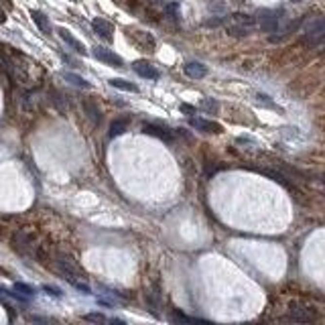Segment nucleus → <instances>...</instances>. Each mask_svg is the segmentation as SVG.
<instances>
[{
  "label": "nucleus",
  "mask_w": 325,
  "mask_h": 325,
  "mask_svg": "<svg viewBox=\"0 0 325 325\" xmlns=\"http://www.w3.org/2000/svg\"><path fill=\"white\" fill-rule=\"evenodd\" d=\"M291 2H301V0H291Z\"/></svg>",
  "instance_id": "nucleus-31"
},
{
  "label": "nucleus",
  "mask_w": 325,
  "mask_h": 325,
  "mask_svg": "<svg viewBox=\"0 0 325 325\" xmlns=\"http://www.w3.org/2000/svg\"><path fill=\"white\" fill-rule=\"evenodd\" d=\"M258 173H262L264 177H269V179H272L274 183H278V185H283V187H287V189H295L291 183L287 181V177L283 175V173H278V171H272V169H258Z\"/></svg>",
  "instance_id": "nucleus-17"
},
{
  "label": "nucleus",
  "mask_w": 325,
  "mask_h": 325,
  "mask_svg": "<svg viewBox=\"0 0 325 325\" xmlns=\"http://www.w3.org/2000/svg\"><path fill=\"white\" fill-rule=\"evenodd\" d=\"M91 29H94V33L98 35V37H102L104 41H112L114 39V25L110 20H106V18H102V17L94 18V20H91Z\"/></svg>",
  "instance_id": "nucleus-6"
},
{
  "label": "nucleus",
  "mask_w": 325,
  "mask_h": 325,
  "mask_svg": "<svg viewBox=\"0 0 325 325\" xmlns=\"http://www.w3.org/2000/svg\"><path fill=\"white\" fill-rule=\"evenodd\" d=\"M84 321L104 323V321H108V319H106V315H102V313H86V315H84Z\"/></svg>",
  "instance_id": "nucleus-22"
},
{
  "label": "nucleus",
  "mask_w": 325,
  "mask_h": 325,
  "mask_svg": "<svg viewBox=\"0 0 325 325\" xmlns=\"http://www.w3.org/2000/svg\"><path fill=\"white\" fill-rule=\"evenodd\" d=\"M43 291H45V293H49L51 297H61V295H63V293H61V289L51 287V285H45V287H43Z\"/></svg>",
  "instance_id": "nucleus-26"
},
{
  "label": "nucleus",
  "mask_w": 325,
  "mask_h": 325,
  "mask_svg": "<svg viewBox=\"0 0 325 325\" xmlns=\"http://www.w3.org/2000/svg\"><path fill=\"white\" fill-rule=\"evenodd\" d=\"M321 33H325V17L307 20V25H305V39L317 37V35H321Z\"/></svg>",
  "instance_id": "nucleus-12"
},
{
  "label": "nucleus",
  "mask_w": 325,
  "mask_h": 325,
  "mask_svg": "<svg viewBox=\"0 0 325 325\" xmlns=\"http://www.w3.org/2000/svg\"><path fill=\"white\" fill-rule=\"evenodd\" d=\"M199 108H201V110H207V112H217L219 104H217L216 100H212V98H203L201 104H199Z\"/></svg>",
  "instance_id": "nucleus-21"
},
{
  "label": "nucleus",
  "mask_w": 325,
  "mask_h": 325,
  "mask_svg": "<svg viewBox=\"0 0 325 325\" xmlns=\"http://www.w3.org/2000/svg\"><path fill=\"white\" fill-rule=\"evenodd\" d=\"M84 112H86V116H88L90 122L94 124V126H98V124L102 122V112H100V108H98L91 100H86V102H84Z\"/></svg>",
  "instance_id": "nucleus-15"
},
{
  "label": "nucleus",
  "mask_w": 325,
  "mask_h": 325,
  "mask_svg": "<svg viewBox=\"0 0 325 325\" xmlns=\"http://www.w3.org/2000/svg\"><path fill=\"white\" fill-rule=\"evenodd\" d=\"M289 319L295 321V323H311V321L317 319V315L311 307H305L301 303H291L289 305Z\"/></svg>",
  "instance_id": "nucleus-3"
},
{
  "label": "nucleus",
  "mask_w": 325,
  "mask_h": 325,
  "mask_svg": "<svg viewBox=\"0 0 325 325\" xmlns=\"http://www.w3.org/2000/svg\"><path fill=\"white\" fill-rule=\"evenodd\" d=\"M55 269H57V272H59L69 285H75L79 281H86L84 271L79 269V264L73 260V256H69V254H63V252L57 254Z\"/></svg>",
  "instance_id": "nucleus-1"
},
{
  "label": "nucleus",
  "mask_w": 325,
  "mask_h": 325,
  "mask_svg": "<svg viewBox=\"0 0 325 325\" xmlns=\"http://www.w3.org/2000/svg\"><path fill=\"white\" fill-rule=\"evenodd\" d=\"M305 43H309V45H317V47H325V33L317 35V37H311V39H305Z\"/></svg>",
  "instance_id": "nucleus-23"
},
{
  "label": "nucleus",
  "mask_w": 325,
  "mask_h": 325,
  "mask_svg": "<svg viewBox=\"0 0 325 325\" xmlns=\"http://www.w3.org/2000/svg\"><path fill=\"white\" fill-rule=\"evenodd\" d=\"M189 124L193 126L195 130H201V132H210V134H219L224 128L222 124H217L214 120H205V118H197V116H191L189 118Z\"/></svg>",
  "instance_id": "nucleus-7"
},
{
  "label": "nucleus",
  "mask_w": 325,
  "mask_h": 325,
  "mask_svg": "<svg viewBox=\"0 0 325 325\" xmlns=\"http://www.w3.org/2000/svg\"><path fill=\"white\" fill-rule=\"evenodd\" d=\"M181 112H185L187 116H193V114L197 112V108H195V106H189V104H181Z\"/></svg>",
  "instance_id": "nucleus-28"
},
{
  "label": "nucleus",
  "mask_w": 325,
  "mask_h": 325,
  "mask_svg": "<svg viewBox=\"0 0 325 325\" xmlns=\"http://www.w3.org/2000/svg\"><path fill=\"white\" fill-rule=\"evenodd\" d=\"M171 319H173V321H177V323H195V321H197V319H193V317L181 315V313H173Z\"/></svg>",
  "instance_id": "nucleus-24"
},
{
  "label": "nucleus",
  "mask_w": 325,
  "mask_h": 325,
  "mask_svg": "<svg viewBox=\"0 0 325 325\" xmlns=\"http://www.w3.org/2000/svg\"><path fill=\"white\" fill-rule=\"evenodd\" d=\"M57 33H59V37L69 45V47H72L73 51H77L79 55H86V45L84 43H81V41H77L75 37H73V35L72 33H69L67 29H63V27H59V29H57Z\"/></svg>",
  "instance_id": "nucleus-11"
},
{
  "label": "nucleus",
  "mask_w": 325,
  "mask_h": 325,
  "mask_svg": "<svg viewBox=\"0 0 325 325\" xmlns=\"http://www.w3.org/2000/svg\"><path fill=\"white\" fill-rule=\"evenodd\" d=\"M31 18H33V22H35V25H37L45 35L51 33V22H49V18H47V15H45V13H41V10H31Z\"/></svg>",
  "instance_id": "nucleus-16"
},
{
  "label": "nucleus",
  "mask_w": 325,
  "mask_h": 325,
  "mask_svg": "<svg viewBox=\"0 0 325 325\" xmlns=\"http://www.w3.org/2000/svg\"><path fill=\"white\" fill-rule=\"evenodd\" d=\"M254 27V20L246 15H234L232 17V25H230V35H236V37H244V35H250Z\"/></svg>",
  "instance_id": "nucleus-4"
},
{
  "label": "nucleus",
  "mask_w": 325,
  "mask_h": 325,
  "mask_svg": "<svg viewBox=\"0 0 325 325\" xmlns=\"http://www.w3.org/2000/svg\"><path fill=\"white\" fill-rule=\"evenodd\" d=\"M8 291H6V289H2V287H0V299H2V295H6Z\"/></svg>",
  "instance_id": "nucleus-30"
},
{
  "label": "nucleus",
  "mask_w": 325,
  "mask_h": 325,
  "mask_svg": "<svg viewBox=\"0 0 325 325\" xmlns=\"http://www.w3.org/2000/svg\"><path fill=\"white\" fill-rule=\"evenodd\" d=\"M15 291H20V293H25L27 297L35 295V291H33V287H29V285H25V283H17V285H15Z\"/></svg>",
  "instance_id": "nucleus-25"
},
{
  "label": "nucleus",
  "mask_w": 325,
  "mask_h": 325,
  "mask_svg": "<svg viewBox=\"0 0 325 325\" xmlns=\"http://www.w3.org/2000/svg\"><path fill=\"white\" fill-rule=\"evenodd\" d=\"M256 102L258 104H264V106H271V108H276L274 104L271 102V98L269 96H264V94H256Z\"/></svg>",
  "instance_id": "nucleus-27"
},
{
  "label": "nucleus",
  "mask_w": 325,
  "mask_h": 325,
  "mask_svg": "<svg viewBox=\"0 0 325 325\" xmlns=\"http://www.w3.org/2000/svg\"><path fill=\"white\" fill-rule=\"evenodd\" d=\"M132 39H134L136 45L144 47V51H153V49H155V45H157L155 39H153V35H148V33H144V31H134Z\"/></svg>",
  "instance_id": "nucleus-14"
},
{
  "label": "nucleus",
  "mask_w": 325,
  "mask_h": 325,
  "mask_svg": "<svg viewBox=\"0 0 325 325\" xmlns=\"http://www.w3.org/2000/svg\"><path fill=\"white\" fill-rule=\"evenodd\" d=\"M13 246H15L18 252L27 254V252L35 246V240H33V236L27 234V232H17V234L13 236Z\"/></svg>",
  "instance_id": "nucleus-10"
},
{
  "label": "nucleus",
  "mask_w": 325,
  "mask_h": 325,
  "mask_svg": "<svg viewBox=\"0 0 325 325\" xmlns=\"http://www.w3.org/2000/svg\"><path fill=\"white\" fill-rule=\"evenodd\" d=\"M110 86L116 88V90H122V91H132V94H138V86L132 84V81H128V79H122V77H112Z\"/></svg>",
  "instance_id": "nucleus-18"
},
{
  "label": "nucleus",
  "mask_w": 325,
  "mask_h": 325,
  "mask_svg": "<svg viewBox=\"0 0 325 325\" xmlns=\"http://www.w3.org/2000/svg\"><path fill=\"white\" fill-rule=\"evenodd\" d=\"M4 22H6V13L0 8V25H4Z\"/></svg>",
  "instance_id": "nucleus-29"
},
{
  "label": "nucleus",
  "mask_w": 325,
  "mask_h": 325,
  "mask_svg": "<svg viewBox=\"0 0 325 325\" xmlns=\"http://www.w3.org/2000/svg\"><path fill=\"white\" fill-rule=\"evenodd\" d=\"M143 130L144 134H150V136H155V138H161L162 143H173V130L167 128V126H162V124H144L143 126Z\"/></svg>",
  "instance_id": "nucleus-8"
},
{
  "label": "nucleus",
  "mask_w": 325,
  "mask_h": 325,
  "mask_svg": "<svg viewBox=\"0 0 325 325\" xmlns=\"http://www.w3.org/2000/svg\"><path fill=\"white\" fill-rule=\"evenodd\" d=\"M63 77H65L72 86H75V88H81V90H90V88H91V86L88 84V81H86L84 77H81V75H77V73H69V72H65Z\"/></svg>",
  "instance_id": "nucleus-20"
},
{
  "label": "nucleus",
  "mask_w": 325,
  "mask_h": 325,
  "mask_svg": "<svg viewBox=\"0 0 325 325\" xmlns=\"http://www.w3.org/2000/svg\"><path fill=\"white\" fill-rule=\"evenodd\" d=\"M94 57H96L98 61L110 65V67H124V59H122L118 53H114V51H110V49L94 47Z\"/></svg>",
  "instance_id": "nucleus-5"
},
{
  "label": "nucleus",
  "mask_w": 325,
  "mask_h": 325,
  "mask_svg": "<svg viewBox=\"0 0 325 325\" xmlns=\"http://www.w3.org/2000/svg\"><path fill=\"white\" fill-rule=\"evenodd\" d=\"M185 75L191 77V79H201L207 75V67L199 61H189V63H185Z\"/></svg>",
  "instance_id": "nucleus-13"
},
{
  "label": "nucleus",
  "mask_w": 325,
  "mask_h": 325,
  "mask_svg": "<svg viewBox=\"0 0 325 325\" xmlns=\"http://www.w3.org/2000/svg\"><path fill=\"white\" fill-rule=\"evenodd\" d=\"M132 69H134V72L141 75V77H144V79H159V77H161L159 69H155L148 61H143V59H141V61H134V63H132Z\"/></svg>",
  "instance_id": "nucleus-9"
},
{
  "label": "nucleus",
  "mask_w": 325,
  "mask_h": 325,
  "mask_svg": "<svg viewBox=\"0 0 325 325\" xmlns=\"http://www.w3.org/2000/svg\"><path fill=\"white\" fill-rule=\"evenodd\" d=\"M281 10H260L258 13V27L264 33H276L281 25Z\"/></svg>",
  "instance_id": "nucleus-2"
},
{
  "label": "nucleus",
  "mask_w": 325,
  "mask_h": 325,
  "mask_svg": "<svg viewBox=\"0 0 325 325\" xmlns=\"http://www.w3.org/2000/svg\"><path fill=\"white\" fill-rule=\"evenodd\" d=\"M126 128H128V118H120V120H114L110 124V130H108V136L110 138H116L126 132Z\"/></svg>",
  "instance_id": "nucleus-19"
}]
</instances>
